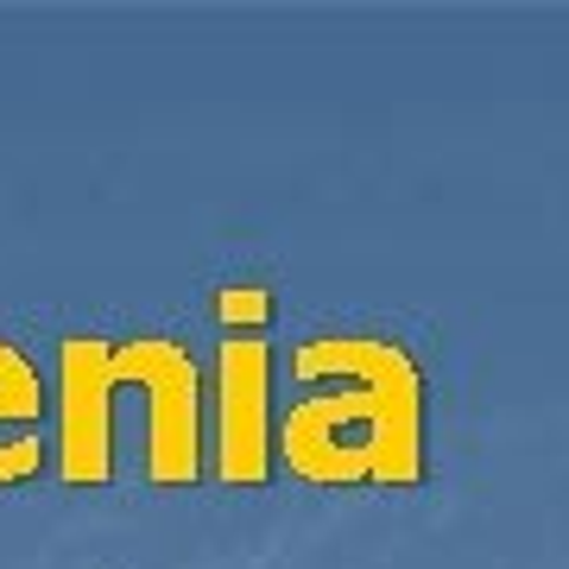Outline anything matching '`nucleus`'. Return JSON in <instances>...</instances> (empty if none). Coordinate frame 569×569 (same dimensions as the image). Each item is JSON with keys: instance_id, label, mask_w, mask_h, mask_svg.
<instances>
[{"instance_id": "f257e3e1", "label": "nucleus", "mask_w": 569, "mask_h": 569, "mask_svg": "<svg viewBox=\"0 0 569 569\" xmlns=\"http://www.w3.org/2000/svg\"><path fill=\"white\" fill-rule=\"evenodd\" d=\"M121 449L152 488L203 481V373L171 336H63L51 387V456L63 488H114Z\"/></svg>"}, {"instance_id": "f03ea898", "label": "nucleus", "mask_w": 569, "mask_h": 569, "mask_svg": "<svg viewBox=\"0 0 569 569\" xmlns=\"http://www.w3.org/2000/svg\"><path fill=\"white\" fill-rule=\"evenodd\" d=\"M298 380H336L342 392L291 406L279 425V449L291 475L348 488V481H387L411 488L425 475V373L399 342L380 336H323L298 348Z\"/></svg>"}, {"instance_id": "7ed1b4c3", "label": "nucleus", "mask_w": 569, "mask_h": 569, "mask_svg": "<svg viewBox=\"0 0 569 569\" xmlns=\"http://www.w3.org/2000/svg\"><path fill=\"white\" fill-rule=\"evenodd\" d=\"M272 348L260 329H228L216 355V475L228 488H266L272 475Z\"/></svg>"}, {"instance_id": "20e7f679", "label": "nucleus", "mask_w": 569, "mask_h": 569, "mask_svg": "<svg viewBox=\"0 0 569 569\" xmlns=\"http://www.w3.org/2000/svg\"><path fill=\"white\" fill-rule=\"evenodd\" d=\"M44 418H51V387L20 348L0 342V488H26L44 475L51 462Z\"/></svg>"}]
</instances>
